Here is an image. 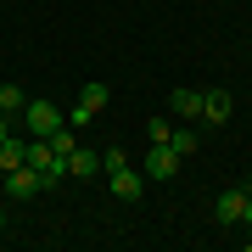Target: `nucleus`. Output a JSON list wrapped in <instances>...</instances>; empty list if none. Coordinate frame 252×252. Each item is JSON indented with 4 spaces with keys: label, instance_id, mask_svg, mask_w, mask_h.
<instances>
[{
    "label": "nucleus",
    "instance_id": "nucleus-1",
    "mask_svg": "<svg viewBox=\"0 0 252 252\" xmlns=\"http://www.w3.org/2000/svg\"><path fill=\"white\" fill-rule=\"evenodd\" d=\"M107 101H112V90H107V84H101V79H90V84H84V90H79V107L67 112V129L90 124V118H95L101 107H107Z\"/></svg>",
    "mask_w": 252,
    "mask_h": 252
},
{
    "label": "nucleus",
    "instance_id": "nucleus-2",
    "mask_svg": "<svg viewBox=\"0 0 252 252\" xmlns=\"http://www.w3.org/2000/svg\"><path fill=\"white\" fill-rule=\"evenodd\" d=\"M62 124H67V118L56 112L51 101H28V107H23V129H28V135H39V140H45V135H56Z\"/></svg>",
    "mask_w": 252,
    "mask_h": 252
},
{
    "label": "nucleus",
    "instance_id": "nucleus-3",
    "mask_svg": "<svg viewBox=\"0 0 252 252\" xmlns=\"http://www.w3.org/2000/svg\"><path fill=\"white\" fill-rule=\"evenodd\" d=\"M140 174H146V180H174V174H180V152H174L168 140H152V152H146Z\"/></svg>",
    "mask_w": 252,
    "mask_h": 252
},
{
    "label": "nucleus",
    "instance_id": "nucleus-4",
    "mask_svg": "<svg viewBox=\"0 0 252 252\" xmlns=\"http://www.w3.org/2000/svg\"><path fill=\"white\" fill-rule=\"evenodd\" d=\"M0 190H6V196H39V190H45V180H39L28 162H17V168L0 174Z\"/></svg>",
    "mask_w": 252,
    "mask_h": 252
},
{
    "label": "nucleus",
    "instance_id": "nucleus-5",
    "mask_svg": "<svg viewBox=\"0 0 252 252\" xmlns=\"http://www.w3.org/2000/svg\"><path fill=\"white\" fill-rule=\"evenodd\" d=\"M101 174H107V185H112V196H118V202H140L146 174H135L129 162H118V168H101Z\"/></svg>",
    "mask_w": 252,
    "mask_h": 252
},
{
    "label": "nucleus",
    "instance_id": "nucleus-6",
    "mask_svg": "<svg viewBox=\"0 0 252 252\" xmlns=\"http://www.w3.org/2000/svg\"><path fill=\"white\" fill-rule=\"evenodd\" d=\"M95 174H101V152L73 146V152H67V180H95Z\"/></svg>",
    "mask_w": 252,
    "mask_h": 252
},
{
    "label": "nucleus",
    "instance_id": "nucleus-7",
    "mask_svg": "<svg viewBox=\"0 0 252 252\" xmlns=\"http://www.w3.org/2000/svg\"><path fill=\"white\" fill-rule=\"evenodd\" d=\"M230 112H235V101L224 95V90H202V124H230Z\"/></svg>",
    "mask_w": 252,
    "mask_h": 252
},
{
    "label": "nucleus",
    "instance_id": "nucleus-8",
    "mask_svg": "<svg viewBox=\"0 0 252 252\" xmlns=\"http://www.w3.org/2000/svg\"><path fill=\"white\" fill-rule=\"evenodd\" d=\"M213 213H219V224H241V213H247V185H241V190H224V196L213 202Z\"/></svg>",
    "mask_w": 252,
    "mask_h": 252
},
{
    "label": "nucleus",
    "instance_id": "nucleus-9",
    "mask_svg": "<svg viewBox=\"0 0 252 252\" xmlns=\"http://www.w3.org/2000/svg\"><path fill=\"white\" fill-rule=\"evenodd\" d=\"M168 107H174V118H185V124H190V118H202V90H174Z\"/></svg>",
    "mask_w": 252,
    "mask_h": 252
},
{
    "label": "nucleus",
    "instance_id": "nucleus-10",
    "mask_svg": "<svg viewBox=\"0 0 252 252\" xmlns=\"http://www.w3.org/2000/svg\"><path fill=\"white\" fill-rule=\"evenodd\" d=\"M23 107H28V95L17 84H0V112H23Z\"/></svg>",
    "mask_w": 252,
    "mask_h": 252
},
{
    "label": "nucleus",
    "instance_id": "nucleus-11",
    "mask_svg": "<svg viewBox=\"0 0 252 252\" xmlns=\"http://www.w3.org/2000/svg\"><path fill=\"white\" fill-rule=\"evenodd\" d=\"M168 146H174V152H180V157H190V152H196V129H174V135H168Z\"/></svg>",
    "mask_w": 252,
    "mask_h": 252
},
{
    "label": "nucleus",
    "instance_id": "nucleus-12",
    "mask_svg": "<svg viewBox=\"0 0 252 252\" xmlns=\"http://www.w3.org/2000/svg\"><path fill=\"white\" fill-rule=\"evenodd\" d=\"M45 140H51V152H56V157H67V152H73V146H79V135H73V129H67V124H62V129H56V135H45Z\"/></svg>",
    "mask_w": 252,
    "mask_h": 252
},
{
    "label": "nucleus",
    "instance_id": "nucleus-13",
    "mask_svg": "<svg viewBox=\"0 0 252 252\" xmlns=\"http://www.w3.org/2000/svg\"><path fill=\"white\" fill-rule=\"evenodd\" d=\"M168 135H174L168 118H152V124H146V140H168Z\"/></svg>",
    "mask_w": 252,
    "mask_h": 252
},
{
    "label": "nucleus",
    "instance_id": "nucleus-14",
    "mask_svg": "<svg viewBox=\"0 0 252 252\" xmlns=\"http://www.w3.org/2000/svg\"><path fill=\"white\" fill-rule=\"evenodd\" d=\"M118 162H129V152L124 146H107V152H101V168H118Z\"/></svg>",
    "mask_w": 252,
    "mask_h": 252
},
{
    "label": "nucleus",
    "instance_id": "nucleus-15",
    "mask_svg": "<svg viewBox=\"0 0 252 252\" xmlns=\"http://www.w3.org/2000/svg\"><path fill=\"white\" fill-rule=\"evenodd\" d=\"M241 224L252 230V185H247V213H241Z\"/></svg>",
    "mask_w": 252,
    "mask_h": 252
},
{
    "label": "nucleus",
    "instance_id": "nucleus-16",
    "mask_svg": "<svg viewBox=\"0 0 252 252\" xmlns=\"http://www.w3.org/2000/svg\"><path fill=\"white\" fill-rule=\"evenodd\" d=\"M0 230H6V207H0Z\"/></svg>",
    "mask_w": 252,
    "mask_h": 252
}]
</instances>
